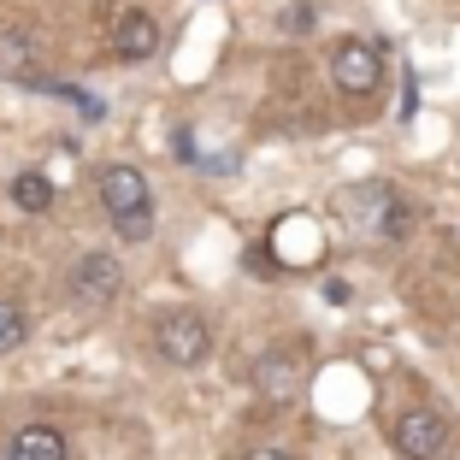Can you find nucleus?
Listing matches in <instances>:
<instances>
[{"mask_svg": "<svg viewBox=\"0 0 460 460\" xmlns=\"http://www.w3.org/2000/svg\"><path fill=\"white\" fill-rule=\"evenodd\" d=\"M337 213L349 218L354 236H372V243H395L413 230V207L390 190V183H354V190H337Z\"/></svg>", "mask_w": 460, "mask_h": 460, "instance_id": "f257e3e1", "label": "nucleus"}, {"mask_svg": "<svg viewBox=\"0 0 460 460\" xmlns=\"http://www.w3.org/2000/svg\"><path fill=\"white\" fill-rule=\"evenodd\" d=\"M154 354H160L165 366H183V372H190V366H201L207 354H213V325L190 307H172L160 325H154Z\"/></svg>", "mask_w": 460, "mask_h": 460, "instance_id": "f03ea898", "label": "nucleus"}, {"mask_svg": "<svg viewBox=\"0 0 460 460\" xmlns=\"http://www.w3.org/2000/svg\"><path fill=\"white\" fill-rule=\"evenodd\" d=\"M71 301L77 307H89V313H101V307H112L119 301V289H124V266H119V254H107V248H95V254H83L77 266H71Z\"/></svg>", "mask_w": 460, "mask_h": 460, "instance_id": "7ed1b4c3", "label": "nucleus"}, {"mask_svg": "<svg viewBox=\"0 0 460 460\" xmlns=\"http://www.w3.org/2000/svg\"><path fill=\"white\" fill-rule=\"evenodd\" d=\"M331 83H337L342 95L366 101V95H378V83H384V59L372 41H337V54H331Z\"/></svg>", "mask_w": 460, "mask_h": 460, "instance_id": "20e7f679", "label": "nucleus"}, {"mask_svg": "<svg viewBox=\"0 0 460 460\" xmlns=\"http://www.w3.org/2000/svg\"><path fill=\"white\" fill-rule=\"evenodd\" d=\"M390 443H395L402 460H437L448 448V420L437 413V407H407L402 420H395Z\"/></svg>", "mask_w": 460, "mask_h": 460, "instance_id": "39448f33", "label": "nucleus"}, {"mask_svg": "<svg viewBox=\"0 0 460 460\" xmlns=\"http://www.w3.org/2000/svg\"><path fill=\"white\" fill-rule=\"evenodd\" d=\"M101 207H107L112 218L154 207V201H148V177L136 172V165H107V172H101Z\"/></svg>", "mask_w": 460, "mask_h": 460, "instance_id": "423d86ee", "label": "nucleus"}, {"mask_svg": "<svg viewBox=\"0 0 460 460\" xmlns=\"http://www.w3.org/2000/svg\"><path fill=\"white\" fill-rule=\"evenodd\" d=\"M6 460H71V443L59 425H18L6 443Z\"/></svg>", "mask_w": 460, "mask_h": 460, "instance_id": "0eeeda50", "label": "nucleus"}, {"mask_svg": "<svg viewBox=\"0 0 460 460\" xmlns=\"http://www.w3.org/2000/svg\"><path fill=\"white\" fill-rule=\"evenodd\" d=\"M154 48H160V24L148 13H124L119 30H112V54L136 66V59H154Z\"/></svg>", "mask_w": 460, "mask_h": 460, "instance_id": "6e6552de", "label": "nucleus"}, {"mask_svg": "<svg viewBox=\"0 0 460 460\" xmlns=\"http://www.w3.org/2000/svg\"><path fill=\"white\" fill-rule=\"evenodd\" d=\"M36 71V36L24 24H6L0 30V77L6 83H24Z\"/></svg>", "mask_w": 460, "mask_h": 460, "instance_id": "1a4fd4ad", "label": "nucleus"}, {"mask_svg": "<svg viewBox=\"0 0 460 460\" xmlns=\"http://www.w3.org/2000/svg\"><path fill=\"white\" fill-rule=\"evenodd\" d=\"M13 207L18 213H48V207H54V183L41 172H18L13 177Z\"/></svg>", "mask_w": 460, "mask_h": 460, "instance_id": "9d476101", "label": "nucleus"}, {"mask_svg": "<svg viewBox=\"0 0 460 460\" xmlns=\"http://www.w3.org/2000/svg\"><path fill=\"white\" fill-rule=\"evenodd\" d=\"M24 337H30V319H24V307H18V301H0V354L24 349Z\"/></svg>", "mask_w": 460, "mask_h": 460, "instance_id": "9b49d317", "label": "nucleus"}, {"mask_svg": "<svg viewBox=\"0 0 460 460\" xmlns=\"http://www.w3.org/2000/svg\"><path fill=\"white\" fill-rule=\"evenodd\" d=\"M313 24H319V13H313L307 0H296V6H284V36H307Z\"/></svg>", "mask_w": 460, "mask_h": 460, "instance_id": "f8f14e48", "label": "nucleus"}, {"mask_svg": "<svg viewBox=\"0 0 460 460\" xmlns=\"http://www.w3.org/2000/svg\"><path fill=\"white\" fill-rule=\"evenodd\" d=\"M248 460H296V455H284V448H254Z\"/></svg>", "mask_w": 460, "mask_h": 460, "instance_id": "ddd939ff", "label": "nucleus"}]
</instances>
